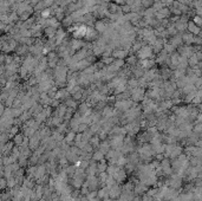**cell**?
<instances>
[{
	"instance_id": "6da1fadb",
	"label": "cell",
	"mask_w": 202,
	"mask_h": 201,
	"mask_svg": "<svg viewBox=\"0 0 202 201\" xmlns=\"http://www.w3.org/2000/svg\"><path fill=\"white\" fill-rule=\"evenodd\" d=\"M134 100H117L116 103H115V106H116V110H120V111H123V112H125L126 110H129L132 105H134Z\"/></svg>"
},
{
	"instance_id": "7a4b0ae2",
	"label": "cell",
	"mask_w": 202,
	"mask_h": 201,
	"mask_svg": "<svg viewBox=\"0 0 202 201\" xmlns=\"http://www.w3.org/2000/svg\"><path fill=\"white\" fill-rule=\"evenodd\" d=\"M160 167H161L162 174L163 175H171L173 174V169H171V166H170V161L168 158H164L162 161H160Z\"/></svg>"
},
{
	"instance_id": "3957f363",
	"label": "cell",
	"mask_w": 202,
	"mask_h": 201,
	"mask_svg": "<svg viewBox=\"0 0 202 201\" xmlns=\"http://www.w3.org/2000/svg\"><path fill=\"white\" fill-rule=\"evenodd\" d=\"M130 96H131V100L134 102H141L143 100V97L145 96V92L142 88H135V89H131L130 91Z\"/></svg>"
},
{
	"instance_id": "277c9868",
	"label": "cell",
	"mask_w": 202,
	"mask_h": 201,
	"mask_svg": "<svg viewBox=\"0 0 202 201\" xmlns=\"http://www.w3.org/2000/svg\"><path fill=\"white\" fill-rule=\"evenodd\" d=\"M108 189H109V199H111V200H117V199L120 198V195H121V193H122V187L120 184L115 183L114 186H111V187L108 188Z\"/></svg>"
},
{
	"instance_id": "5b68a950",
	"label": "cell",
	"mask_w": 202,
	"mask_h": 201,
	"mask_svg": "<svg viewBox=\"0 0 202 201\" xmlns=\"http://www.w3.org/2000/svg\"><path fill=\"white\" fill-rule=\"evenodd\" d=\"M123 140H124V136L122 135H116V136H112L110 139V148L115 149V150H120L121 147L123 146Z\"/></svg>"
},
{
	"instance_id": "8992f818",
	"label": "cell",
	"mask_w": 202,
	"mask_h": 201,
	"mask_svg": "<svg viewBox=\"0 0 202 201\" xmlns=\"http://www.w3.org/2000/svg\"><path fill=\"white\" fill-rule=\"evenodd\" d=\"M126 175L128 174L125 173V170L122 167H118L117 170H116V173L112 176H114V179L116 181V183H122V182H124V181L126 180Z\"/></svg>"
},
{
	"instance_id": "52a82bcc",
	"label": "cell",
	"mask_w": 202,
	"mask_h": 201,
	"mask_svg": "<svg viewBox=\"0 0 202 201\" xmlns=\"http://www.w3.org/2000/svg\"><path fill=\"white\" fill-rule=\"evenodd\" d=\"M149 189V187L148 186H145L144 183H142L140 181H137L136 183H135V186H134V194L135 195H142V194H144L147 190Z\"/></svg>"
},
{
	"instance_id": "ba28073f",
	"label": "cell",
	"mask_w": 202,
	"mask_h": 201,
	"mask_svg": "<svg viewBox=\"0 0 202 201\" xmlns=\"http://www.w3.org/2000/svg\"><path fill=\"white\" fill-rule=\"evenodd\" d=\"M46 173V168H45V164H39V166H36V172H34V181L37 179H41Z\"/></svg>"
},
{
	"instance_id": "9c48e42d",
	"label": "cell",
	"mask_w": 202,
	"mask_h": 201,
	"mask_svg": "<svg viewBox=\"0 0 202 201\" xmlns=\"http://www.w3.org/2000/svg\"><path fill=\"white\" fill-rule=\"evenodd\" d=\"M147 97H149L150 100H160V88H154L153 90L147 92Z\"/></svg>"
},
{
	"instance_id": "30bf717a",
	"label": "cell",
	"mask_w": 202,
	"mask_h": 201,
	"mask_svg": "<svg viewBox=\"0 0 202 201\" xmlns=\"http://www.w3.org/2000/svg\"><path fill=\"white\" fill-rule=\"evenodd\" d=\"M65 158L69 161V163H76L78 161V155H76L75 153H72L70 149L65 152Z\"/></svg>"
},
{
	"instance_id": "8fae6325",
	"label": "cell",
	"mask_w": 202,
	"mask_h": 201,
	"mask_svg": "<svg viewBox=\"0 0 202 201\" xmlns=\"http://www.w3.org/2000/svg\"><path fill=\"white\" fill-rule=\"evenodd\" d=\"M97 198L100 200L109 199V189L106 187H102L101 189H97Z\"/></svg>"
},
{
	"instance_id": "7c38bea8",
	"label": "cell",
	"mask_w": 202,
	"mask_h": 201,
	"mask_svg": "<svg viewBox=\"0 0 202 201\" xmlns=\"http://www.w3.org/2000/svg\"><path fill=\"white\" fill-rule=\"evenodd\" d=\"M98 150H101L104 155L110 150V143L108 142V140H104L100 142V144H98Z\"/></svg>"
},
{
	"instance_id": "4fadbf2b",
	"label": "cell",
	"mask_w": 202,
	"mask_h": 201,
	"mask_svg": "<svg viewBox=\"0 0 202 201\" xmlns=\"http://www.w3.org/2000/svg\"><path fill=\"white\" fill-rule=\"evenodd\" d=\"M182 152H183V149H182L181 146H179V144H175V147H174V149L171 150V153L169 154V158L170 159H176L180 154H182Z\"/></svg>"
},
{
	"instance_id": "5bb4252c",
	"label": "cell",
	"mask_w": 202,
	"mask_h": 201,
	"mask_svg": "<svg viewBox=\"0 0 202 201\" xmlns=\"http://www.w3.org/2000/svg\"><path fill=\"white\" fill-rule=\"evenodd\" d=\"M69 91L67 90H65V89H61V90H58L57 92H56V95H55V98L56 100H66L67 97H69Z\"/></svg>"
},
{
	"instance_id": "9a60e30c",
	"label": "cell",
	"mask_w": 202,
	"mask_h": 201,
	"mask_svg": "<svg viewBox=\"0 0 202 201\" xmlns=\"http://www.w3.org/2000/svg\"><path fill=\"white\" fill-rule=\"evenodd\" d=\"M75 136H76V133H75V131H72V130H70V131H67V133H66V135H64V141H65L66 143H69V144H70V147H71V144H73Z\"/></svg>"
},
{
	"instance_id": "2e32d148",
	"label": "cell",
	"mask_w": 202,
	"mask_h": 201,
	"mask_svg": "<svg viewBox=\"0 0 202 201\" xmlns=\"http://www.w3.org/2000/svg\"><path fill=\"white\" fill-rule=\"evenodd\" d=\"M104 159V154L102 153L101 150H98V149H95L94 152H92V156H91V160L95 161V162H100Z\"/></svg>"
},
{
	"instance_id": "e0dca14e",
	"label": "cell",
	"mask_w": 202,
	"mask_h": 201,
	"mask_svg": "<svg viewBox=\"0 0 202 201\" xmlns=\"http://www.w3.org/2000/svg\"><path fill=\"white\" fill-rule=\"evenodd\" d=\"M100 142H101V140L98 139V136H97V135H92V137L89 140V143L92 146V148H94V149L98 148V144H100Z\"/></svg>"
},
{
	"instance_id": "ac0fdd59",
	"label": "cell",
	"mask_w": 202,
	"mask_h": 201,
	"mask_svg": "<svg viewBox=\"0 0 202 201\" xmlns=\"http://www.w3.org/2000/svg\"><path fill=\"white\" fill-rule=\"evenodd\" d=\"M124 170H125V173L126 174H130V173H134L135 170H136V166L135 164H132V163H130V162H126V164L124 166V168H123Z\"/></svg>"
},
{
	"instance_id": "d6986e66",
	"label": "cell",
	"mask_w": 202,
	"mask_h": 201,
	"mask_svg": "<svg viewBox=\"0 0 202 201\" xmlns=\"http://www.w3.org/2000/svg\"><path fill=\"white\" fill-rule=\"evenodd\" d=\"M115 183H116V181H115V179H114V176L108 175V176H106V180H105V182H104V186H105L106 188H110V187L114 186Z\"/></svg>"
},
{
	"instance_id": "ffe728a7",
	"label": "cell",
	"mask_w": 202,
	"mask_h": 201,
	"mask_svg": "<svg viewBox=\"0 0 202 201\" xmlns=\"http://www.w3.org/2000/svg\"><path fill=\"white\" fill-rule=\"evenodd\" d=\"M64 104L66 105V108H71V109H76V108H77V103L75 102V100H70V98H66Z\"/></svg>"
},
{
	"instance_id": "44dd1931",
	"label": "cell",
	"mask_w": 202,
	"mask_h": 201,
	"mask_svg": "<svg viewBox=\"0 0 202 201\" xmlns=\"http://www.w3.org/2000/svg\"><path fill=\"white\" fill-rule=\"evenodd\" d=\"M192 131L193 133H195V134H201L202 131V124L201 123H193V129H192Z\"/></svg>"
},
{
	"instance_id": "7402d4cb",
	"label": "cell",
	"mask_w": 202,
	"mask_h": 201,
	"mask_svg": "<svg viewBox=\"0 0 202 201\" xmlns=\"http://www.w3.org/2000/svg\"><path fill=\"white\" fill-rule=\"evenodd\" d=\"M24 135H20V134H18V135H16L14 136V139H13V142L17 144V146H19L20 147L21 144H22V141H24Z\"/></svg>"
},
{
	"instance_id": "603a6c76",
	"label": "cell",
	"mask_w": 202,
	"mask_h": 201,
	"mask_svg": "<svg viewBox=\"0 0 202 201\" xmlns=\"http://www.w3.org/2000/svg\"><path fill=\"white\" fill-rule=\"evenodd\" d=\"M85 196L88 198V200L89 201L94 200V199H96V198H97V190H90V192H89Z\"/></svg>"
},
{
	"instance_id": "cb8c5ba5",
	"label": "cell",
	"mask_w": 202,
	"mask_h": 201,
	"mask_svg": "<svg viewBox=\"0 0 202 201\" xmlns=\"http://www.w3.org/2000/svg\"><path fill=\"white\" fill-rule=\"evenodd\" d=\"M88 128H89V125H86V124H84V123H81V124L78 125V128H77V133H84Z\"/></svg>"
},
{
	"instance_id": "d4e9b609",
	"label": "cell",
	"mask_w": 202,
	"mask_h": 201,
	"mask_svg": "<svg viewBox=\"0 0 202 201\" xmlns=\"http://www.w3.org/2000/svg\"><path fill=\"white\" fill-rule=\"evenodd\" d=\"M82 96H83V90H81V91H77V92H75V94L72 95V97H73V100H82Z\"/></svg>"
},
{
	"instance_id": "484cf974",
	"label": "cell",
	"mask_w": 202,
	"mask_h": 201,
	"mask_svg": "<svg viewBox=\"0 0 202 201\" xmlns=\"http://www.w3.org/2000/svg\"><path fill=\"white\" fill-rule=\"evenodd\" d=\"M89 192H90V190H89V188H88V187H85V186H82L81 189H79V193H81V195H84V196H85V195H86Z\"/></svg>"
},
{
	"instance_id": "4316f807",
	"label": "cell",
	"mask_w": 202,
	"mask_h": 201,
	"mask_svg": "<svg viewBox=\"0 0 202 201\" xmlns=\"http://www.w3.org/2000/svg\"><path fill=\"white\" fill-rule=\"evenodd\" d=\"M18 133V127L17 125H14V127H12V128H10V134H8V136H12V135H16Z\"/></svg>"
},
{
	"instance_id": "83f0119b",
	"label": "cell",
	"mask_w": 202,
	"mask_h": 201,
	"mask_svg": "<svg viewBox=\"0 0 202 201\" xmlns=\"http://www.w3.org/2000/svg\"><path fill=\"white\" fill-rule=\"evenodd\" d=\"M128 84H129V86H130V88H131V89H135V88H137V86H138V82H137V80H129V83H128Z\"/></svg>"
},
{
	"instance_id": "f1b7e54d",
	"label": "cell",
	"mask_w": 202,
	"mask_h": 201,
	"mask_svg": "<svg viewBox=\"0 0 202 201\" xmlns=\"http://www.w3.org/2000/svg\"><path fill=\"white\" fill-rule=\"evenodd\" d=\"M6 186H7V181L4 178H0V189H4Z\"/></svg>"
},
{
	"instance_id": "f546056e",
	"label": "cell",
	"mask_w": 202,
	"mask_h": 201,
	"mask_svg": "<svg viewBox=\"0 0 202 201\" xmlns=\"http://www.w3.org/2000/svg\"><path fill=\"white\" fill-rule=\"evenodd\" d=\"M141 201H153V198L149 196V195H147V194L144 193V195L141 196Z\"/></svg>"
},
{
	"instance_id": "4dcf8cb0",
	"label": "cell",
	"mask_w": 202,
	"mask_h": 201,
	"mask_svg": "<svg viewBox=\"0 0 202 201\" xmlns=\"http://www.w3.org/2000/svg\"><path fill=\"white\" fill-rule=\"evenodd\" d=\"M189 30H190L192 32H195V33H198V32H199V28H198V27H195V26H194V24H190Z\"/></svg>"
},
{
	"instance_id": "1f68e13d",
	"label": "cell",
	"mask_w": 202,
	"mask_h": 201,
	"mask_svg": "<svg viewBox=\"0 0 202 201\" xmlns=\"http://www.w3.org/2000/svg\"><path fill=\"white\" fill-rule=\"evenodd\" d=\"M131 201H141V195H134Z\"/></svg>"
}]
</instances>
